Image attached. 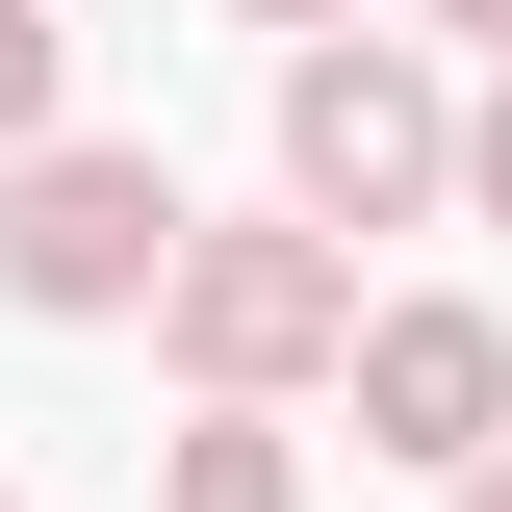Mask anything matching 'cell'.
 <instances>
[{
	"mask_svg": "<svg viewBox=\"0 0 512 512\" xmlns=\"http://www.w3.org/2000/svg\"><path fill=\"white\" fill-rule=\"evenodd\" d=\"M410 205H461V103L436 52H384V26H333V52H282V231H410Z\"/></svg>",
	"mask_w": 512,
	"mask_h": 512,
	"instance_id": "1",
	"label": "cell"
},
{
	"mask_svg": "<svg viewBox=\"0 0 512 512\" xmlns=\"http://www.w3.org/2000/svg\"><path fill=\"white\" fill-rule=\"evenodd\" d=\"M154 359H180L205 410H282V384H333V359H359V256H333V231H180Z\"/></svg>",
	"mask_w": 512,
	"mask_h": 512,
	"instance_id": "2",
	"label": "cell"
},
{
	"mask_svg": "<svg viewBox=\"0 0 512 512\" xmlns=\"http://www.w3.org/2000/svg\"><path fill=\"white\" fill-rule=\"evenodd\" d=\"M154 282H180V180H154V154H128V128H52V154H26V180H0V308H154Z\"/></svg>",
	"mask_w": 512,
	"mask_h": 512,
	"instance_id": "3",
	"label": "cell"
},
{
	"mask_svg": "<svg viewBox=\"0 0 512 512\" xmlns=\"http://www.w3.org/2000/svg\"><path fill=\"white\" fill-rule=\"evenodd\" d=\"M333 384H359V436L436 461V487H487V461H512V308H461V282H436V308H359V359H333Z\"/></svg>",
	"mask_w": 512,
	"mask_h": 512,
	"instance_id": "4",
	"label": "cell"
},
{
	"mask_svg": "<svg viewBox=\"0 0 512 512\" xmlns=\"http://www.w3.org/2000/svg\"><path fill=\"white\" fill-rule=\"evenodd\" d=\"M154 512H308V461H282V410H205V436L154 461Z\"/></svg>",
	"mask_w": 512,
	"mask_h": 512,
	"instance_id": "5",
	"label": "cell"
},
{
	"mask_svg": "<svg viewBox=\"0 0 512 512\" xmlns=\"http://www.w3.org/2000/svg\"><path fill=\"white\" fill-rule=\"evenodd\" d=\"M52 103H77V52H52V0H0V180L52 154Z\"/></svg>",
	"mask_w": 512,
	"mask_h": 512,
	"instance_id": "6",
	"label": "cell"
},
{
	"mask_svg": "<svg viewBox=\"0 0 512 512\" xmlns=\"http://www.w3.org/2000/svg\"><path fill=\"white\" fill-rule=\"evenodd\" d=\"M461 205H487V231H512V77H487V103H461Z\"/></svg>",
	"mask_w": 512,
	"mask_h": 512,
	"instance_id": "7",
	"label": "cell"
},
{
	"mask_svg": "<svg viewBox=\"0 0 512 512\" xmlns=\"http://www.w3.org/2000/svg\"><path fill=\"white\" fill-rule=\"evenodd\" d=\"M231 26H308V52H333V26H359V0H231Z\"/></svg>",
	"mask_w": 512,
	"mask_h": 512,
	"instance_id": "8",
	"label": "cell"
},
{
	"mask_svg": "<svg viewBox=\"0 0 512 512\" xmlns=\"http://www.w3.org/2000/svg\"><path fill=\"white\" fill-rule=\"evenodd\" d=\"M436 26H461V52H512V0H436Z\"/></svg>",
	"mask_w": 512,
	"mask_h": 512,
	"instance_id": "9",
	"label": "cell"
},
{
	"mask_svg": "<svg viewBox=\"0 0 512 512\" xmlns=\"http://www.w3.org/2000/svg\"><path fill=\"white\" fill-rule=\"evenodd\" d=\"M461 512H512V461H487V487H461Z\"/></svg>",
	"mask_w": 512,
	"mask_h": 512,
	"instance_id": "10",
	"label": "cell"
},
{
	"mask_svg": "<svg viewBox=\"0 0 512 512\" xmlns=\"http://www.w3.org/2000/svg\"><path fill=\"white\" fill-rule=\"evenodd\" d=\"M0 512H26V487H0Z\"/></svg>",
	"mask_w": 512,
	"mask_h": 512,
	"instance_id": "11",
	"label": "cell"
}]
</instances>
